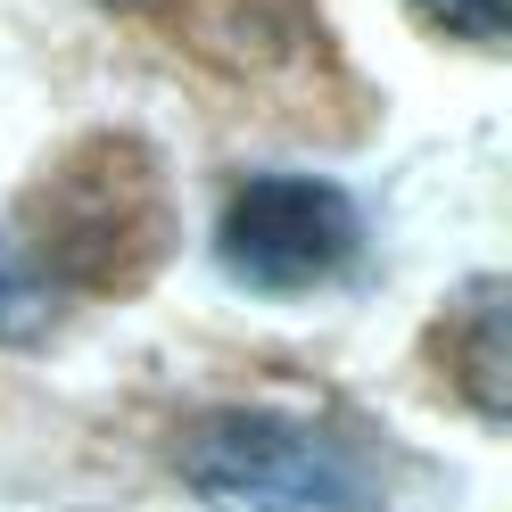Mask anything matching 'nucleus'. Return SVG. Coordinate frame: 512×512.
Listing matches in <instances>:
<instances>
[{"label":"nucleus","mask_w":512,"mask_h":512,"mask_svg":"<svg viewBox=\"0 0 512 512\" xmlns=\"http://www.w3.org/2000/svg\"><path fill=\"white\" fill-rule=\"evenodd\" d=\"M182 471L215 512H380L364 463L298 413H215Z\"/></svg>","instance_id":"1"},{"label":"nucleus","mask_w":512,"mask_h":512,"mask_svg":"<svg viewBox=\"0 0 512 512\" xmlns=\"http://www.w3.org/2000/svg\"><path fill=\"white\" fill-rule=\"evenodd\" d=\"M215 256L223 273L248 281V290H323L364 256V215L339 182L314 174H256L232 190V207L215 223Z\"/></svg>","instance_id":"2"},{"label":"nucleus","mask_w":512,"mask_h":512,"mask_svg":"<svg viewBox=\"0 0 512 512\" xmlns=\"http://www.w3.org/2000/svg\"><path fill=\"white\" fill-rule=\"evenodd\" d=\"M430 17H446V25H463V34H504V9L512 0H422Z\"/></svg>","instance_id":"3"},{"label":"nucleus","mask_w":512,"mask_h":512,"mask_svg":"<svg viewBox=\"0 0 512 512\" xmlns=\"http://www.w3.org/2000/svg\"><path fill=\"white\" fill-rule=\"evenodd\" d=\"M0 331H25V281L9 273V256H0Z\"/></svg>","instance_id":"4"}]
</instances>
